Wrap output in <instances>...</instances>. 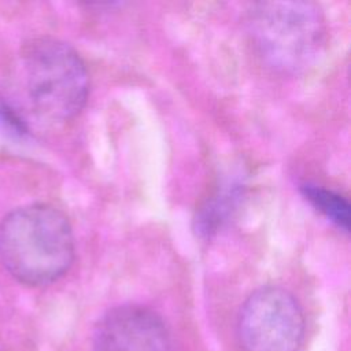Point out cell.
Masks as SVG:
<instances>
[{
  "mask_svg": "<svg viewBox=\"0 0 351 351\" xmlns=\"http://www.w3.org/2000/svg\"><path fill=\"white\" fill-rule=\"evenodd\" d=\"M19 84L32 112L62 122L80 114L89 93V75L78 52L64 41L37 37L18 58Z\"/></svg>",
  "mask_w": 351,
  "mask_h": 351,
  "instance_id": "cell-2",
  "label": "cell"
},
{
  "mask_svg": "<svg viewBox=\"0 0 351 351\" xmlns=\"http://www.w3.org/2000/svg\"><path fill=\"white\" fill-rule=\"evenodd\" d=\"M74 252L71 225L51 204L18 207L0 222V262L21 284L43 287L55 282L73 265Z\"/></svg>",
  "mask_w": 351,
  "mask_h": 351,
  "instance_id": "cell-1",
  "label": "cell"
},
{
  "mask_svg": "<svg viewBox=\"0 0 351 351\" xmlns=\"http://www.w3.org/2000/svg\"><path fill=\"white\" fill-rule=\"evenodd\" d=\"M0 123L15 137L26 136L29 132L22 111L3 97H0Z\"/></svg>",
  "mask_w": 351,
  "mask_h": 351,
  "instance_id": "cell-7",
  "label": "cell"
},
{
  "mask_svg": "<svg viewBox=\"0 0 351 351\" xmlns=\"http://www.w3.org/2000/svg\"><path fill=\"white\" fill-rule=\"evenodd\" d=\"M247 30L262 62L287 75L313 66L326 41L324 14L310 1L255 3L247 14Z\"/></svg>",
  "mask_w": 351,
  "mask_h": 351,
  "instance_id": "cell-3",
  "label": "cell"
},
{
  "mask_svg": "<svg viewBox=\"0 0 351 351\" xmlns=\"http://www.w3.org/2000/svg\"><path fill=\"white\" fill-rule=\"evenodd\" d=\"M303 196L339 229L350 230V203L340 193L317 185H303Z\"/></svg>",
  "mask_w": 351,
  "mask_h": 351,
  "instance_id": "cell-6",
  "label": "cell"
},
{
  "mask_svg": "<svg viewBox=\"0 0 351 351\" xmlns=\"http://www.w3.org/2000/svg\"><path fill=\"white\" fill-rule=\"evenodd\" d=\"M169 329L159 314L138 304L107 311L93 333V351H170Z\"/></svg>",
  "mask_w": 351,
  "mask_h": 351,
  "instance_id": "cell-5",
  "label": "cell"
},
{
  "mask_svg": "<svg viewBox=\"0 0 351 351\" xmlns=\"http://www.w3.org/2000/svg\"><path fill=\"white\" fill-rule=\"evenodd\" d=\"M304 315L291 292L262 287L243 303L237 337L244 351H298L304 337Z\"/></svg>",
  "mask_w": 351,
  "mask_h": 351,
  "instance_id": "cell-4",
  "label": "cell"
}]
</instances>
